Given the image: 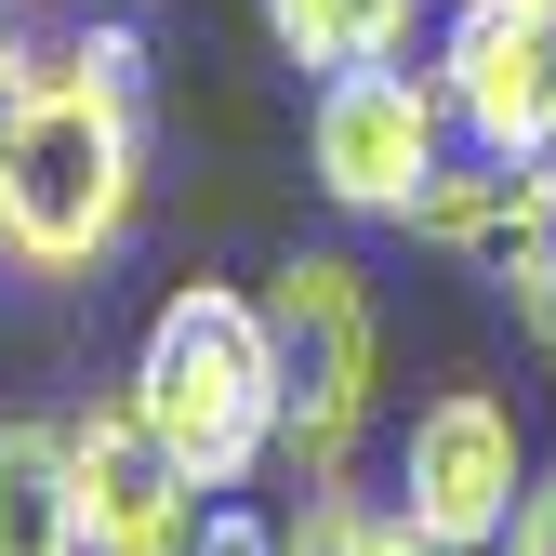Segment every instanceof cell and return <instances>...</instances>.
<instances>
[{
    "instance_id": "cell-1",
    "label": "cell",
    "mask_w": 556,
    "mask_h": 556,
    "mask_svg": "<svg viewBox=\"0 0 556 556\" xmlns=\"http://www.w3.org/2000/svg\"><path fill=\"white\" fill-rule=\"evenodd\" d=\"M132 213H147V27L80 14L14 119V160H0V265L93 278L132 239Z\"/></svg>"
},
{
    "instance_id": "cell-2",
    "label": "cell",
    "mask_w": 556,
    "mask_h": 556,
    "mask_svg": "<svg viewBox=\"0 0 556 556\" xmlns=\"http://www.w3.org/2000/svg\"><path fill=\"white\" fill-rule=\"evenodd\" d=\"M132 397H147V425L199 464V491H252L278 464V331H265V292H239V278H173L147 344H132Z\"/></svg>"
},
{
    "instance_id": "cell-3",
    "label": "cell",
    "mask_w": 556,
    "mask_h": 556,
    "mask_svg": "<svg viewBox=\"0 0 556 556\" xmlns=\"http://www.w3.org/2000/svg\"><path fill=\"white\" fill-rule=\"evenodd\" d=\"M265 331H278V464H292V491L305 477H344V451L371 425V384H384L371 278L344 252H292L265 278Z\"/></svg>"
},
{
    "instance_id": "cell-4",
    "label": "cell",
    "mask_w": 556,
    "mask_h": 556,
    "mask_svg": "<svg viewBox=\"0 0 556 556\" xmlns=\"http://www.w3.org/2000/svg\"><path fill=\"white\" fill-rule=\"evenodd\" d=\"M451 93H438V66H344V80H318V106H305V173H318V199L331 213H371V226H397L410 199H425L438 173H451Z\"/></svg>"
},
{
    "instance_id": "cell-5",
    "label": "cell",
    "mask_w": 556,
    "mask_h": 556,
    "mask_svg": "<svg viewBox=\"0 0 556 556\" xmlns=\"http://www.w3.org/2000/svg\"><path fill=\"white\" fill-rule=\"evenodd\" d=\"M517 491H530V438H517V410H504L491 384H438L425 410H410V438H397V491H384V504L425 530V543L491 556L504 517H517Z\"/></svg>"
},
{
    "instance_id": "cell-6",
    "label": "cell",
    "mask_w": 556,
    "mask_h": 556,
    "mask_svg": "<svg viewBox=\"0 0 556 556\" xmlns=\"http://www.w3.org/2000/svg\"><path fill=\"white\" fill-rule=\"evenodd\" d=\"M66 464H80V530L93 556H186L199 543V464L147 425V397L106 384L93 410H66Z\"/></svg>"
},
{
    "instance_id": "cell-7",
    "label": "cell",
    "mask_w": 556,
    "mask_h": 556,
    "mask_svg": "<svg viewBox=\"0 0 556 556\" xmlns=\"http://www.w3.org/2000/svg\"><path fill=\"white\" fill-rule=\"evenodd\" d=\"M438 93L464 119V147L543 160V132H556V0H451L438 14Z\"/></svg>"
},
{
    "instance_id": "cell-8",
    "label": "cell",
    "mask_w": 556,
    "mask_h": 556,
    "mask_svg": "<svg viewBox=\"0 0 556 556\" xmlns=\"http://www.w3.org/2000/svg\"><path fill=\"white\" fill-rule=\"evenodd\" d=\"M397 226L425 239L438 265H464V278H491V292H504V265H517V226H530V160H491V147H477V160H451L425 199H410Z\"/></svg>"
},
{
    "instance_id": "cell-9",
    "label": "cell",
    "mask_w": 556,
    "mask_h": 556,
    "mask_svg": "<svg viewBox=\"0 0 556 556\" xmlns=\"http://www.w3.org/2000/svg\"><path fill=\"white\" fill-rule=\"evenodd\" d=\"M0 556H93L80 464H66L53 410H0Z\"/></svg>"
},
{
    "instance_id": "cell-10",
    "label": "cell",
    "mask_w": 556,
    "mask_h": 556,
    "mask_svg": "<svg viewBox=\"0 0 556 556\" xmlns=\"http://www.w3.org/2000/svg\"><path fill=\"white\" fill-rule=\"evenodd\" d=\"M410 27H425V0H265V40L292 66H318V80L410 53Z\"/></svg>"
},
{
    "instance_id": "cell-11",
    "label": "cell",
    "mask_w": 556,
    "mask_h": 556,
    "mask_svg": "<svg viewBox=\"0 0 556 556\" xmlns=\"http://www.w3.org/2000/svg\"><path fill=\"white\" fill-rule=\"evenodd\" d=\"M504 305L556 358V160H530V226H517V265H504Z\"/></svg>"
},
{
    "instance_id": "cell-12",
    "label": "cell",
    "mask_w": 556,
    "mask_h": 556,
    "mask_svg": "<svg viewBox=\"0 0 556 556\" xmlns=\"http://www.w3.org/2000/svg\"><path fill=\"white\" fill-rule=\"evenodd\" d=\"M186 556H292V530H278V517H252V504H226V491H213V504H199V543H186Z\"/></svg>"
},
{
    "instance_id": "cell-13",
    "label": "cell",
    "mask_w": 556,
    "mask_h": 556,
    "mask_svg": "<svg viewBox=\"0 0 556 556\" xmlns=\"http://www.w3.org/2000/svg\"><path fill=\"white\" fill-rule=\"evenodd\" d=\"M491 556H556V464H530V491H517V517H504Z\"/></svg>"
},
{
    "instance_id": "cell-14",
    "label": "cell",
    "mask_w": 556,
    "mask_h": 556,
    "mask_svg": "<svg viewBox=\"0 0 556 556\" xmlns=\"http://www.w3.org/2000/svg\"><path fill=\"white\" fill-rule=\"evenodd\" d=\"M40 66H53V40H0V160H14V119L40 93Z\"/></svg>"
},
{
    "instance_id": "cell-15",
    "label": "cell",
    "mask_w": 556,
    "mask_h": 556,
    "mask_svg": "<svg viewBox=\"0 0 556 556\" xmlns=\"http://www.w3.org/2000/svg\"><path fill=\"white\" fill-rule=\"evenodd\" d=\"M371 556H451V543H425V530H410L397 504H371Z\"/></svg>"
},
{
    "instance_id": "cell-16",
    "label": "cell",
    "mask_w": 556,
    "mask_h": 556,
    "mask_svg": "<svg viewBox=\"0 0 556 556\" xmlns=\"http://www.w3.org/2000/svg\"><path fill=\"white\" fill-rule=\"evenodd\" d=\"M0 40H27V0H0Z\"/></svg>"
},
{
    "instance_id": "cell-17",
    "label": "cell",
    "mask_w": 556,
    "mask_h": 556,
    "mask_svg": "<svg viewBox=\"0 0 556 556\" xmlns=\"http://www.w3.org/2000/svg\"><path fill=\"white\" fill-rule=\"evenodd\" d=\"M80 14H147V0H80Z\"/></svg>"
},
{
    "instance_id": "cell-18",
    "label": "cell",
    "mask_w": 556,
    "mask_h": 556,
    "mask_svg": "<svg viewBox=\"0 0 556 556\" xmlns=\"http://www.w3.org/2000/svg\"><path fill=\"white\" fill-rule=\"evenodd\" d=\"M543 160H556V132H543Z\"/></svg>"
}]
</instances>
